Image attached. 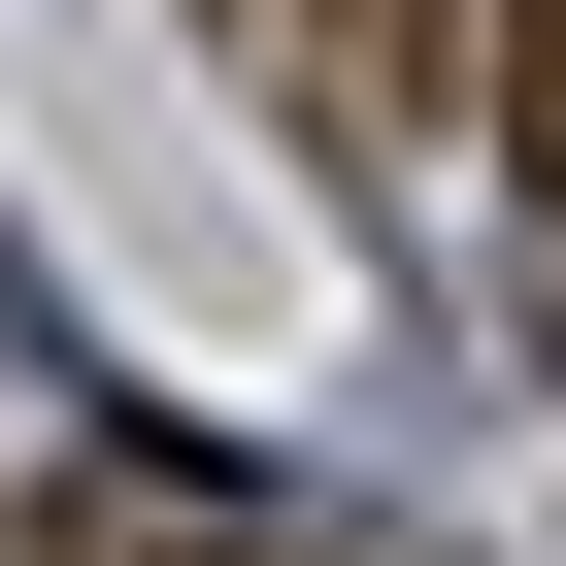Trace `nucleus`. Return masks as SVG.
Instances as JSON below:
<instances>
[{
	"instance_id": "nucleus-2",
	"label": "nucleus",
	"mask_w": 566,
	"mask_h": 566,
	"mask_svg": "<svg viewBox=\"0 0 566 566\" xmlns=\"http://www.w3.org/2000/svg\"><path fill=\"white\" fill-rule=\"evenodd\" d=\"M500 167L566 200V0H500Z\"/></svg>"
},
{
	"instance_id": "nucleus-1",
	"label": "nucleus",
	"mask_w": 566,
	"mask_h": 566,
	"mask_svg": "<svg viewBox=\"0 0 566 566\" xmlns=\"http://www.w3.org/2000/svg\"><path fill=\"white\" fill-rule=\"evenodd\" d=\"M34 566H266V533H233L200 467H67V500H34Z\"/></svg>"
}]
</instances>
